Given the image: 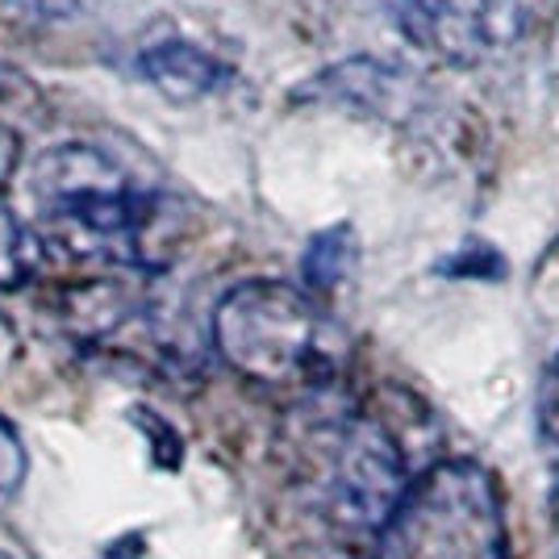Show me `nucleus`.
Listing matches in <instances>:
<instances>
[{
  "label": "nucleus",
  "instance_id": "1",
  "mask_svg": "<svg viewBox=\"0 0 559 559\" xmlns=\"http://www.w3.org/2000/svg\"><path fill=\"white\" fill-rule=\"evenodd\" d=\"M222 364L263 389H326L343 368V334L313 293L284 280H242L213 309Z\"/></svg>",
  "mask_w": 559,
  "mask_h": 559
},
{
  "label": "nucleus",
  "instance_id": "2",
  "mask_svg": "<svg viewBox=\"0 0 559 559\" xmlns=\"http://www.w3.org/2000/svg\"><path fill=\"white\" fill-rule=\"evenodd\" d=\"M29 192L50 234L68 251L114 263H146L155 197L130 185V176L105 151L88 142L55 146L34 164Z\"/></svg>",
  "mask_w": 559,
  "mask_h": 559
},
{
  "label": "nucleus",
  "instance_id": "3",
  "mask_svg": "<svg viewBox=\"0 0 559 559\" xmlns=\"http://www.w3.org/2000/svg\"><path fill=\"white\" fill-rule=\"evenodd\" d=\"M376 559H510L506 497L492 467L467 455L435 460L376 535Z\"/></svg>",
  "mask_w": 559,
  "mask_h": 559
},
{
  "label": "nucleus",
  "instance_id": "4",
  "mask_svg": "<svg viewBox=\"0 0 559 559\" xmlns=\"http://www.w3.org/2000/svg\"><path fill=\"white\" fill-rule=\"evenodd\" d=\"M418 476L409 472L405 443L389 418L355 414L343 421L330 451L326 506L338 526L355 535H380Z\"/></svg>",
  "mask_w": 559,
  "mask_h": 559
},
{
  "label": "nucleus",
  "instance_id": "5",
  "mask_svg": "<svg viewBox=\"0 0 559 559\" xmlns=\"http://www.w3.org/2000/svg\"><path fill=\"white\" fill-rule=\"evenodd\" d=\"M409 34L451 59H467L472 50L489 47L492 25L506 0H401Z\"/></svg>",
  "mask_w": 559,
  "mask_h": 559
},
{
  "label": "nucleus",
  "instance_id": "6",
  "mask_svg": "<svg viewBox=\"0 0 559 559\" xmlns=\"http://www.w3.org/2000/svg\"><path fill=\"white\" fill-rule=\"evenodd\" d=\"M309 96L347 105V109L368 117H401L414 109V84H409V75H401L389 63H376V59H347L338 68L322 71L309 84Z\"/></svg>",
  "mask_w": 559,
  "mask_h": 559
},
{
  "label": "nucleus",
  "instance_id": "7",
  "mask_svg": "<svg viewBox=\"0 0 559 559\" xmlns=\"http://www.w3.org/2000/svg\"><path fill=\"white\" fill-rule=\"evenodd\" d=\"M139 71L142 80L171 105H197V100H205L226 84L222 59L210 55L205 47H197V43H188V38L151 43L139 55Z\"/></svg>",
  "mask_w": 559,
  "mask_h": 559
},
{
  "label": "nucleus",
  "instance_id": "8",
  "mask_svg": "<svg viewBox=\"0 0 559 559\" xmlns=\"http://www.w3.org/2000/svg\"><path fill=\"white\" fill-rule=\"evenodd\" d=\"M350 267H355V230L347 222H338V226L309 238L301 259V276L313 293H334L350 276Z\"/></svg>",
  "mask_w": 559,
  "mask_h": 559
},
{
  "label": "nucleus",
  "instance_id": "9",
  "mask_svg": "<svg viewBox=\"0 0 559 559\" xmlns=\"http://www.w3.org/2000/svg\"><path fill=\"white\" fill-rule=\"evenodd\" d=\"M43 272V242L0 201V293H17Z\"/></svg>",
  "mask_w": 559,
  "mask_h": 559
},
{
  "label": "nucleus",
  "instance_id": "10",
  "mask_svg": "<svg viewBox=\"0 0 559 559\" xmlns=\"http://www.w3.org/2000/svg\"><path fill=\"white\" fill-rule=\"evenodd\" d=\"M25 480V443L13 430V421L0 414V501L13 497Z\"/></svg>",
  "mask_w": 559,
  "mask_h": 559
},
{
  "label": "nucleus",
  "instance_id": "11",
  "mask_svg": "<svg viewBox=\"0 0 559 559\" xmlns=\"http://www.w3.org/2000/svg\"><path fill=\"white\" fill-rule=\"evenodd\" d=\"M538 430L551 447H559V355L538 384Z\"/></svg>",
  "mask_w": 559,
  "mask_h": 559
},
{
  "label": "nucleus",
  "instance_id": "12",
  "mask_svg": "<svg viewBox=\"0 0 559 559\" xmlns=\"http://www.w3.org/2000/svg\"><path fill=\"white\" fill-rule=\"evenodd\" d=\"M0 4L34 22H71L75 13H84V0H0Z\"/></svg>",
  "mask_w": 559,
  "mask_h": 559
},
{
  "label": "nucleus",
  "instance_id": "13",
  "mask_svg": "<svg viewBox=\"0 0 559 559\" xmlns=\"http://www.w3.org/2000/svg\"><path fill=\"white\" fill-rule=\"evenodd\" d=\"M17 164H22V139H17V130H13V126H4V121H0V188L13 180Z\"/></svg>",
  "mask_w": 559,
  "mask_h": 559
},
{
  "label": "nucleus",
  "instance_id": "14",
  "mask_svg": "<svg viewBox=\"0 0 559 559\" xmlns=\"http://www.w3.org/2000/svg\"><path fill=\"white\" fill-rule=\"evenodd\" d=\"M13 355H17V334H13V326L0 318V368H4Z\"/></svg>",
  "mask_w": 559,
  "mask_h": 559
},
{
  "label": "nucleus",
  "instance_id": "15",
  "mask_svg": "<svg viewBox=\"0 0 559 559\" xmlns=\"http://www.w3.org/2000/svg\"><path fill=\"white\" fill-rule=\"evenodd\" d=\"M0 559H17V556H9V551H0Z\"/></svg>",
  "mask_w": 559,
  "mask_h": 559
}]
</instances>
